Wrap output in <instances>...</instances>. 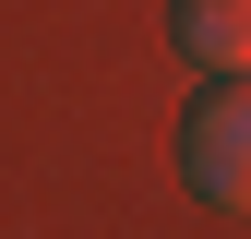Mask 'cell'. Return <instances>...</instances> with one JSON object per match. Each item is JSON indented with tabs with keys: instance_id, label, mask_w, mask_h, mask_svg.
Listing matches in <instances>:
<instances>
[{
	"instance_id": "cell-1",
	"label": "cell",
	"mask_w": 251,
	"mask_h": 239,
	"mask_svg": "<svg viewBox=\"0 0 251 239\" xmlns=\"http://www.w3.org/2000/svg\"><path fill=\"white\" fill-rule=\"evenodd\" d=\"M179 156H192V191H203V203L251 215V84H215V96H192Z\"/></svg>"
},
{
	"instance_id": "cell-2",
	"label": "cell",
	"mask_w": 251,
	"mask_h": 239,
	"mask_svg": "<svg viewBox=\"0 0 251 239\" xmlns=\"http://www.w3.org/2000/svg\"><path fill=\"white\" fill-rule=\"evenodd\" d=\"M168 36L203 72H251V0H168Z\"/></svg>"
}]
</instances>
